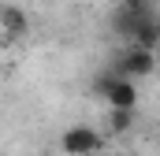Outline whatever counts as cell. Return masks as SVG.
I'll list each match as a JSON object with an SVG mask.
<instances>
[{
  "label": "cell",
  "mask_w": 160,
  "mask_h": 156,
  "mask_svg": "<svg viewBox=\"0 0 160 156\" xmlns=\"http://www.w3.org/2000/svg\"><path fill=\"white\" fill-rule=\"evenodd\" d=\"M104 123H108V134H130V126H134V108H108V112H104Z\"/></svg>",
  "instance_id": "cell-5"
},
{
  "label": "cell",
  "mask_w": 160,
  "mask_h": 156,
  "mask_svg": "<svg viewBox=\"0 0 160 156\" xmlns=\"http://www.w3.org/2000/svg\"><path fill=\"white\" fill-rule=\"evenodd\" d=\"M97 93L104 97L108 108H138V85H134V78L119 75V71L97 78Z\"/></svg>",
  "instance_id": "cell-1"
},
{
  "label": "cell",
  "mask_w": 160,
  "mask_h": 156,
  "mask_svg": "<svg viewBox=\"0 0 160 156\" xmlns=\"http://www.w3.org/2000/svg\"><path fill=\"white\" fill-rule=\"evenodd\" d=\"M0 26H4V34H8V37H22V34H26V15H22L19 7H4Z\"/></svg>",
  "instance_id": "cell-6"
},
{
  "label": "cell",
  "mask_w": 160,
  "mask_h": 156,
  "mask_svg": "<svg viewBox=\"0 0 160 156\" xmlns=\"http://www.w3.org/2000/svg\"><path fill=\"white\" fill-rule=\"evenodd\" d=\"M123 7H127V11H138V15H145V0H123Z\"/></svg>",
  "instance_id": "cell-7"
},
{
  "label": "cell",
  "mask_w": 160,
  "mask_h": 156,
  "mask_svg": "<svg viewBox=\"0 0 160 156\" xmlns=\"http://www.w3.org/2000/svg\"><path fill=\"white\" fill-rule=\"evenodd\" d=\"M157 71V52L153 48H142V45H127L123 48V56H119V75L127 78H149Z\"/></svg>",
  "instance_id": "cell-3"
},
{
  "label": "cell",
  "mask_w": 160,
  "mask_h": 156,
  "mask_svg": "<svg viewBox=\"0 0 160 156\" xmlns=\"http://www.w3.org/2000/svg\"><path fill=\"white\" fill-rule=\"evenodd\" d=\"M60 149L67 156H93L101 149V130H93V126H86V123H75V126L63 130Z\"/></svg>",
  "instance_id": "cell-2"
},
{
  "label": "cell",
  "mask_w": 160,
  "mask_h": 156,
  "mask_svg": "<svg viewBox=\"0 0 160 156\" xmlns=\"http://www.w3.org/2000/svg\"><path fill=\"white\" fill-rule=\"evenodd\" d=\"M127 45H142V48H157L160 45V22H153V19H138L134 22V34H130V41Z\"/></svg>",
  "instance_id": "cell-4"
}]
</instances>
